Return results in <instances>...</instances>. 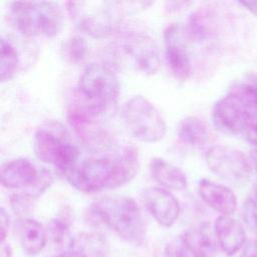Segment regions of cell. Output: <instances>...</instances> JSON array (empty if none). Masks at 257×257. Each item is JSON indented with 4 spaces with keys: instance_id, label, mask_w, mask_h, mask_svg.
<instances>
[{
    "instance_id": "6da1fadb",
    "label": "cell",
    "mask_w": 257,
    "mask_h": 257,
    "mask_svg": "<svg viewBox=\"0 0 257 257\" xmlns=\"http://www.w3.org/2000/svg\"><path fill=\"white\" fill-rule=\"evenodd\" d=\"M138 170V152L134 148H125L115 157L87 159L65 176L77 191L93 194L123 186L135 178Z\"/></svg>"
},
{
    "instance_id": "7a4b0ae2",
    "label": "cell",
    "mask_w": 257,
    "mask_h": 257,
    "mask_svg": "<svg viewBox=\"0 0 257 257\" xmlns=\"http://www.w3.org/2000/svg\"><path fill=\"white\" fill-rule=\"evenodd\" d=\"M91 215L123 240L141 244L146 237L145 222L136 201L127 196H106L90 207Z\"/></svg>"
},
{
    "instance_id": "3957f363",
    "label": "cell",
    "mask_w": 257,
    "mask_h": 257,
    "mask_svg": "<svg viewBox=\"0 0 257 257\" xmlns=\"http://www.w3.org/2000/svg\"><path fill=\"white\" fill-rule=\"evenodd\" d=\"M66 128L58 121H47L34 135L33 151L36 158L54 166L64 175L78 165L79 150L69 140Z\"/></svg>"
},
{
    "instance_id": "277c9868",
    "label": "cell",
    "mask_w": 257,
    "mask_h": 257,
    "mask_svg": "<svg viewBox=\"0 0 257 257\" xmlns=\"http://www.w3.org/2000/svg\"><path fill=\"white\" fill-rule=\"evenodd\" d=\"M10 13L15 28L22 35L28 37H54L63 26L62 10L56 2H13Z\"/></svg>"
},
{
    "instance_id": "5b68a950",
    "label": "cell",
    "mask_w": 257,
    "mask_h": 257,
    "mask_svg": "<svg viewBox=\"0 0 257 257\" xmlns=\"http://www.w3.org/2000/svg\"><path fill=\"white\" fill-rule=\"evenodd\" d=\"M66 10L79 31L96 39L111 35L121 20V3L114 1H70Z\"/></svg>"
},
{
    "instance_id": "8992f818",
    "label": "cell",
    "mask_w": 257,
    "mask_h": 257,
    "mask_svg": "<svg viewBox=\"0 0 257 257\" xmlns=\"http://www.w3.org/2000/svg\"><path fill=\"white\" fill-rule=\"evenodd\" d=\"M78 90L88 104L86 108L97 115L115 103L119 93V82L108 66L93 63L80 75Z\"/></svg>"
},
{
    "instance_id": "52a82bcc",
    "label": "cell",
    "mask_w": 257,
    "mask_h": 257,
    "mask_svg": "<svg viewBox=\"0 0 257 257\" xmlns=\"http://www.w3.org/2000/svg\"><path fill=\"white\" fill-rule=\"evenodd\" d=\"M121 117L127 132L140 142L157 143L166 136L167 124L164 117L143 95H135L123 104Z\"/></svg>"
},
{
    "instance_id": "ba28073f",
    "label": "cell",
    "mask_w": 257,
    "mask_h": 257,
    "mask_svg": "<svg viewBox=\"0 0 257 257\" xmlns=\"http://www.w3.org/2000/svg\"><path fill=\"white\" fill-rule=\"evenodd\" d=\"M1 184L10 190H20L19 194L33 201L48 189L53 179L51 173L38 168L28 159H15L1 169Z\"/></svg>"
},
{
    "instance_id": "9c48e42d",
    "label": "cell",
    "mask_w": 257,
    "mask_h": 257,
    "mask_svg": "<svg viewBox=\"0 0 257 257\" xmlns=\"http://www.w3.org/2000/svg\"><path fill=\"white\" fill-rule=\"evenodd\" d=\"M205 160L215 175L233 183L248 180L252 171L251 163L243 152L228 146L211 147L205 155Z\"/></svg>"
},
{
    "instance_id": "30bf717a",
    "label": "cell",
    "mask_w": 257,
    "mask_h": 257,
    "mask_svg": "<svg viewBox=\"0 0 257 257\" xmlns=\"http://www.w3.org/2000/svg\"><path fill=\"white\" fill-rule=\"evenodd\" d=\"M251 113L242 101L233 93L220 98L212 110L214 126L226 135H238L244 133Z\"/></svg>"
},
{
    "instance_id": "8fae6325",
    "label": "cell",
    "mask_w": 257,
    "mask_h": 257,
    "mask_svg": "<svg viewBox=\"0 0 257 257\" xmlns=\"http://www.w3.org/2000/svg\"><path fill=\"white\" fill-rule=\"evenodd\" d=\"M125 54L135 67L145 75L155 74L161 66L159 47L149 35L137 33L127 36L123 43Z\"/></svg>"
},
{
    "instance_id": "7c38bea8",
    "label": "cell",
    "mask_w": 257,
    "mask_h": 257,
    "mask_svg": "<svg viewBox=\"0 0 257 257\" xmlns=\"http://www.w3.org/2000/svg\"><path fill=\"white\" fill-rule=\"evenodd\" d=\"M165 53L173 75L179 80H187L191 74V59L181 27L169 25L164 31Z\"/></svg>"
},
{
    "instance_id": "4fadbf2b",
    "label": "cell",
    "mask_w": 257,
    "mask_h": 257,
    "mask_svg": "<svg viewBox=\"0 0 257 257\" xmlns=\"http://www.w3.org/2000/svg\"><path fill=\"white\" fill-rule=\"evenodd\" d=\"M142 197L148 211L161 226L171 227L179 218L180 203L167 189L150 187L143 192Z\"/></svg>"
},
{
    "instance_id": "5bb4252c",
    "label": "cell",
    "mask_w": 257,
    "mask_h": 257,
    "mask_svg": "<svg viewBox=\"0 0 257 257\" xmlns=\"http://www.w3.org/2000/svg\"><path fill=\"white\" fill-rule=\"evenodd\" d=\"M202 200L221 215H232L237 208V198L228 187L208 179H202L198 185Z\"/></svg>"
},
{
    "instance_id": "9a60e30c",
    "label": "cell",
    "mask_w": 257,
    "mask_h": 257,
    "mask_svg": "<svg viewBox=\"0 0 257 257\" xmlns=\"http://www.w3.org/2000/svg\"><path fill=\"white\" fill-rule=\"evenodd\" d=\"M216 239L222 251L232 256L246 244V233L242 224L231 216L220 215L214 225Z\"/></svg>"
},
{
    "instance_id": "2e32d148",
    "label": "cell",
    "mask_w": 257,
    "mask_h": 257,
    "mask_svg": "<svg viewBox=\"0 0 257 257\" xmlns=\"http://www.w3.org/2000/svg\"><path fill=\"white\" fill-rule=\"evenodd\" d=\"M14 230L23 250L28 254L40 252L47 241V232L36 220L19 218L14 223Z\"/></svg>"
},
{
    "instance_id": "e0dca14e",
    "label": "cell",
    "mask_w": 257,
    "mask_h": 257,
    "mask_svg": "<svg viewBox=\"0 0 257 257\" xmlns=\"http://www.w3.org/2000/svg\"><path fill=\"white\" fill-rule=\"evenodd\" d=\"M153 178L164 189L182 191L187 188L188 180L186 174L178 167L161 158H154L150 163Z\"/></svg>"
},
{
    "instance_id": "ac0fdd59",
    "label": "cell",
    "mask_w": 257,
    "mask_h": 257,
    "mask_svg": "<svg viewBox=\"0 0 257 257\" xmlns=\"http://www.w3.org/2000/svg\"><path fill=\"white\" fill-rule=\"evenodd\" d=\"M181 241L194 257H216L217 245L205 227H194L184 232Z\"/></svg>"
},
{
    "instance_id": "d6986e66",
    "label": "cell",
    "mask_w": 257,
    "mask_h": 257,
    "mask_svg": "<svg viewBox=\"0 0 257 257\" xmlns=\"http://www.w3.org/2000/svg\"><path fill=\"white\" fill-rule=\"evenodd\" d=\"M179 140L190 147L200 148L207 144L209 131L207 124L197 116H187L178 127Z\"/></svg>"
},
{
    "instance_id": "ffe728a7",
    "label": "cell",
    "mask_w": 257,
    "mask_h": 257,
    "mask_svg": "<svg viewBox=\"0 0 257 257\" xmlns=\"http://www.w3.org/2000/svg\"><path fill=\"white\" fill-rule=\"evenodd\" d=\"M229 92L242 101L251 115H257V73L251 72L244 75L233 84Z\"/></svg>"
},
{
    "instance_id": "44dd1931",
    "label": "cell",
    "mask_w": 257,
    "mask_h": 257,
    "mask_svg": "<svg viewBox=\"0 0 257 257\" xmlns=\"http://www.w3.org/2000/svg\"><path fill=\"white\" fill-rule=\"evenodd\" d=\"M73 251L82 254L84 257H106L108 244L105 239L95 233H81L74 238Z\"/></svg>"
},
{
    "instance_id": "7402d4cb",
    "label": "cell",
    "mask_w": 257,
    "mask_h": 257,
    "mask_svg": "<svg viewBox=\"0 0 257 257\" xmlns=\"http://www.w3.org/2000/svg\"><path fill=\"white\" fill-rule=\"evenodd\" d=\"M19 63L18 52L14 45L4 37L0 40V79L2 82L11 80Z\"/></svg>"
},
{
    "instance_id": "603a6c76",
    "label": "cell",
    "mask_w": 257,
    "mask_h": 257,
    "mask_svg": "<svg viewBox=\"0 0 257 257\" xmlns=\"http://www.w3.org/2000/svg\"><path fill=\"white\" fill-rule=\"evenodd\" d=\"M46 232L56 249L68 250L73 248L74 238L71 236L69 226L65 220L52 219L47 225Z\"/></svg>"
},
{
    "instance_id": "cb8c5ba5",
    "label": "cell",
    "mask_w": 257,
    "mask_h": 257,
    "mask_svg": "<svg viewBox=\"0 0 257 257\" xmlns=\"http://www.w3.org/2000/svg\"><path fill=\"white\" fill-rule=\"evenodd\" d=\"M88 51L87 42L79 35L68 38L63 45V55L70 63H78L82 61Z\"/></svg>"
},
{
    "instance_id": "d4e9b609",
    "label": "cell",
    "mask_w": 257,
    "mask_h": 257,
    "mask_svg": "<svg viewBox=\"0 0 257 257\" xmlns=\"http://www.w3.org/2000/svg\"><path fill=\"white\" fill-rule=\"evenodd\" d=\"M243 220L248 229L257 235V202L252 198H247L242 207Z\"/></svg>"
},
{
    "instance_id": "484cf974",
    "label": "cell",
    "mask_w": 257,
    "mask_h": 257,
    "mask_svg": "<svg viewBox=\"0 0 257 257\" xmlns=\"http://www.w3.org/2000/svg\"><path fill=\"white\" fill-rule=\"evenodd\" d=\"M166 257H194L182 241L170 243L165 250Z\"/></svg>"
},
{
    "instance_id": "4316f807",
    "label": "cell",
    "mask_w": 257,
    "mask_h": 257,
    "mask_svg": "<svg viewBox=\"0 0 257 257\" xmlns=\"http://www.w3.org/2000/svg\"><path fill=\"white\" fill-rule=\"evenodd\" d=\"M246 140L257 147V115H251L244 130Z\"/></svg>"
},
{
    "instance_id": "83f0119b",
    "label": "cell",
    "mask_w": 257,
    "mask_h": 257,
    "mask_svg": "<svg viewBox=\"0 0 257 257\" xmlns=\"http://www.w3.org/2000/svg\"><path fill=\"white\" fill-rule=\"evenodd\" d=\"M9 228V216L5 209L2 207L0 209V238L1 242H5V238L8 233Z\"/></svg>"
},
{
    "instance_id": "f1b7e54d",
    "label": "cell",
    "mask_w": 257,
    "mask_h": 257,
    "mask_svg": "<svg viewBox=\"0 0 257 257\" xmlns=\"http://www.w3.org/2000/svg\"><path fill=\"white\" fill-rule=\"evenodd\" d=\"M241 257H257V239H252L246 242Z\"/></svg>"
},
{
    "instance_id": "f546056e",
    "label": "cell",
    "mask_w": 257,
    "mask_h": 257,
    "mask_svg": "<svg viewBox=\"0 0 257 257\" xmlns=\"http://www.w3.org/2000/svg\"><path fill=\"white\" fill-rule=\"evenodd\" d=\"M239 4L247 9L250 13L257 17V0L253 1H239Z\"/></svg>"
},
{
    "instance_id": "4dcf8cb0",
    "label": "cell",
    "mask_w": 257,
    "mask_h": 257,
    "mask_svg": "<svg viewBox=\"0 0 257 257\" xmlns=\"http://www.w3.org/2000/svg\"><path fill=\"white\" fill-rule=\"evenodd\" d=\"M0 257H12V250L9 244L1 242V253Z\"/></svg>"
},
{
    "instance_id": "1f68e13d",
    "label": "cell",
    "mask_w": 257,
    "mask_h": 257,
    "mask_svg": "<svg viewBox=\"0 0 257 257\" xmlns=\"http://www.w3.org/2000/svg\"><path fill=\"white\" fill-rule=\"evenodd\" d=\"M55 257H84L82 254L76 252V251H69V252H65L63 254H60L58 256Z\"/></svg>"
},
{
    "instance_id": "d6a6232c",
    "label": "cell",
    "mask_w": 257,
    "mask_h": 257,
    "mask_svg": "<svg viewBox=\"0 0 257 257\" xmlns=\"http://www.w3.org/2000/svg\"><path fill=\"white\" fill-rule=\"evenodd\" d=\"M250 158H251V161H252L253 167H254V168H255V170L257 171V149H255V150L251 151Z\"/></svg>"
},
{
    "instance_id": "836d02e7",
    "label": "cell",
    "mask_w": 257,
    "mask_h": 257,
    "mask_svg": "<svg viewBox=\"0 0 257 257\" xmlns=\"http://www.w3.org/2000/svg\"><path fill=\"white\" fill-rule=\"evenodd\" d=\"M254 195H255V199H256V202H257V184L254 187Z\"/></svg>"
}]
</instances>
